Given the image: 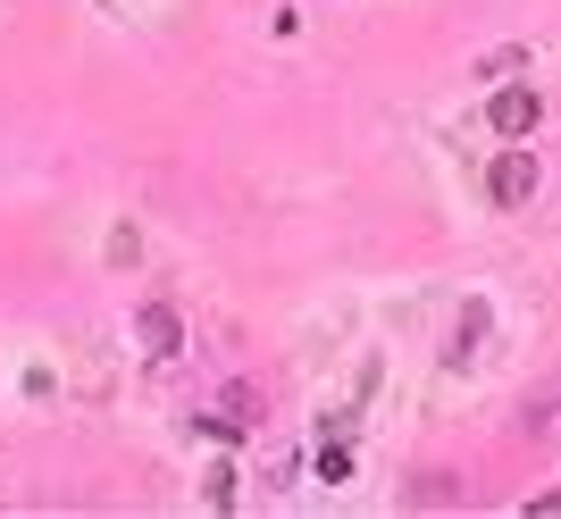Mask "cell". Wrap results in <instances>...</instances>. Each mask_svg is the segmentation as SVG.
<instances>
[{
  "instance_id": "6da1fadb",
  "label": "cell",
  "mask_w": 561,
  "mask_h": 519,
  "mask_svg": "<svg viewBox=\"0 0 561 519\" xmlns=\"http://www.w3.org/2000/svg\"><path fill=\"white\" fill-rule=\"evenodd\" d=\"M537 185H545L537 151H503V160L486 168V193H494V210H528V201H537Z\"/></svg>"
},
{
  "instance_id": "7a4b0ae2",
  "label": "cell",
  "mask_w": 561,
  "mask_h": 519,
  "mask_svg": "<svg viewBox=\"0 0 561 519\" xmlns=\"http://www.w3.org/2000/svg\"><path fill=\"white\" fill-rule=\"evenodd\" d=\"M537 118H545L537 84H503V93L486 101V126H494V135H537Z\"/></svg>"
},
{
  "instance_id": "3957f363",
  "label": "cell",
  "mask_w": 561,
  "mask_h": 519,
  "mask_svg": "<svg viewBox=\"0 0 561 519\" xmlns=\"http://www.w3.org/2000/svg\"><path fill=\"white\" fill-rule=\"evenodd\" d=\"M135 344H142L151 360H176V353H185V319H176L168 302H142V310H135Z\"/></svg>"
},
{
  "instance_id": "277c9868",
  "label": "cell",
  "mask_w": 561,
  "mask_h": 519,
  "mask_svg": "<svg viewBox=\"0 0 561 519\" xmlns=\"http://www.w3.org/2000/svg\"><path fill=\"white\" fill-rule=\"evenodd\" d=\"M519 68H537V50H528V43H503V50H486V59H478V76H486V84H512Z\"/></svg>"
},
{
  "instance_id": "5b68a950",
  "label": "cell",
  "mask_w": 561,
  "mask_h": 519,
  "mask_svg": "<svg viewBox=\"0 0 561 519\" xmlns=\"http://www.w3.org/2000/svg\"><path fill=\"white\" fill-rule=\"evenodd\" d=\"M478 335H486V310L469 302V310H461V327H453V360H469V344H478Z\"/></svg>"
},
{
  "instance_id": "8992f818",
  "label": "cell",
  "mask_w": 561,
  "mask_h": 519,
  "mask_svg": "<svg viewBox=\"0 0 561 519\" xmlns=\"http://www.w3.org/2000/svg\"><path fill=\"white\" fill-rule=\"evenodd\" d=\"M319 477H328V486H344V477H352V452L328 445V452H319Z\"/></svg>"
}]
</instances>
